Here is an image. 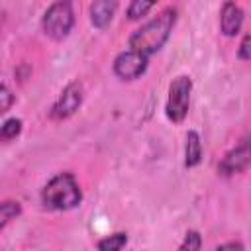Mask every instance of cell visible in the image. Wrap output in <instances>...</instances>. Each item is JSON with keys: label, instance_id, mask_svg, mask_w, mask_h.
Masks as SVG:
<instances>
[{"label": "cell", "instance_id": "cell-15", "mask_svg": "<svg viewBox=\"0 0 251 251\" xmlns=\"http://www.w3.org/2000/svg\"><path fill=\"white\" fill-rule=\"evenodd\" d=\"M202 247V235L196 231V229H188L186 233H184V239H182V243L178 245V249L180 251H196V249H200Z\"/></svg>", "mask_w": 251, "mask_h": 251}, {"label": "cell", "instance_id": "cell-10", "mask_svg": "<svg viewBox=\"0 0 251 251\" xmlns=\"http://www.w3.org/2000/svg\"><path fill=\"white\" fill-rule=\"evenodd\" d=\"M202 161V139L198 131L190 129L186 133V143H184V167L192 169L198 167Z\"/></svg>", "mask_w": 251, "mask_h": 251}, {"label": "cell", "instance_id": "cell-2", "mask_svg": "<svg viewBox=\"0 0 251 251\" xmlns=\"http://www.w3.org/2000/svg\"><path fill=\"white\" fill-rule=\"evenodd\" d=\"M82 202V190L73 173H59L47 180L41 190V204L47 210L67 212Z\"/></svg>", "mask_w": 251, "mask_h": 251}, {"label": "cell", "instance_id": "cell-16", "mask_svg": "<svg viewBox=\"0 0 251 251\" xmlns=\"http://www.w3.org/2000/svg\"><path fill=\"white\" fill-rule=\"evenodd\" d=\"M14 100H16V96L12 94V90L8 88V84H2V86H0V112L6 114V112L12 108Z\"/></svg>", "mask_w": 251, "mask_h": 251}, {"label": "cell", "instance_id": "cell-1", "mask_svg": "<svg viewBox=\"0 0 251 251\" xmlns=\"http://www.w3.org/2000/svg\"><path fill=\"white\" fill-rule=\"evenodd\" d=\"M175 24H176V10L175 8H163L155 18L145 22L141 27H137L129 35L127 47L151 57L157 51H161L163 45L169 41L173 29H175Z\"/></svg>", "mask_w": 251, "mask_h": 251}, {"label": "cell", "instance_id": "cell-13", "mask_svg": "<svg viewBox=\"0 0 251 251\" xmlns=\"http://www.w3.org/2000/svg\"><path fill=\"white\" fill-rule=\"evenodd\" d=\"M22 126H24V122L20 118H8V120H4V124L0 126V139L4 143L16 139L22 133Z\"/></svg>", "mask_w": 251, "mask_h": 251}, {"label": "cell", "instance_id": "cell-3", "mask_svg": "<svg viewBox=\"0 0 251 251\" xmlns=\"http://www.w3.org/2000/svg\"><path fill=\"white\" fill-rule=\"evenodd\" d=\"M75 27L73 0H55L41 18L43 33L53 41H63Z\"/></svg>", "mask_w": 251, "mask_h": 251}, {"label": "cell", "instance_id": "cell-18", "mask_svg": "<svg viewBox=\"0 0 251 251\" xmlns=\"http://www.w3.org/2000/svg\"><path fill=\"white\" fill-rule=\"evenodd\" d=\"M216 249H218V251H220V249H245V245H243L241 241H227V243H220Z\"/></svg>", "mask_w": 251, "mask_h": 251}, {"label": "cell", "instance_id": "cell-17", "mask_svg": "<svg viewBox=\"0 0 251 251\" xmlns=\"http://www.w3.org/2000/svg\"><path fill=\"white\" fill-rule=\"evenodd\" d=\"M239 59L243 61H251V35H245L239 43V51H237Z\"/></svg>", "mask_w": 251, "mask_h": 251}, {"label": "cell", "instance_id": "cell-5", "mask_svg": "<svg viewBox=\"0 0 251 251\" xmlns=\"http://www.w3.org/2000/svg\"><path fill=\"white\" fill-rule=\"evenodd\" d=\"M251 167V133L243 135L239 143L229 149L222 161L218 163V175L222 176H233Z\"/></svg>", "mask_w": 251, "mask_h": 251}, {"label": "cell", "instance_id": "cell-12", "mask_svg": "<svg viewBox=\"0 0 251 251\" xmlns=\"http://www.w3.org/2000/svg\"><path fill=\"white\" fill-rule=\"evenodd\" d=\"M22 214V204L16 202V200H4L0 204V231L6 229V226L16 220L18 216Z\"/></svg>", "mask_w": 251, "mask_h": 251}, {"label": "cell", "instance_id": "cell-9", "mask_svg": "<svg viewBox=\"0 0 251 251\" xmlns=\"http://www.w3.org/2000/svg\"><path fill=\"white\" fill-rule=\"evenodd\" d=\"M118 10V0H92L90 8H88V16H90V24L96 29H106Z\"/></svg>", "mask_w": 251, "mask_h": 251}, {"label": "cell", "instance_id": "cell-7", "mask_svg": "<svg viewBox=\"0 0 251 251\" xmlns=\"http://www.w3.org/2000/svg\"><path fill=\"white\" fill-rule=\"evenodd\" d=\"M82 98H84V88H82V84H80L78 80L69 82V84L61 90L59 98L53 102V106H51V110H49V118L55 120V122H63V120L71 118V116L76 114V110L80 108Z\"/></svg>", "mask_w": 251, "mask_h": 251}, {"label": "cell", "instance_id": "cell-14", "mask_svg": "<svg viewBox=\"0 0 251 251\" xmlns=\"http://www.w3.org/2000/svg\"><path fill=\"white\" fill-rule=\"evenodd\" d=\"M126 243H127V233L116 231V233H112V235L100 239V241L96 243V247H98L100 251H116V249L126 247Z\"/></svg>", "mask_w": 251, "mask_h": 251}, {"label": "cell", "instance_id": "cell-6", "mask_svg": "<svg viewBox=\"0 0 251 251\" xmlns=\"http://www.w3.org/2000/svg\"><path fill=\"white\" fill-rule=\"evenodd\" d=\"M147 67H149V57L135 49H126V51L118 53L114 59V65H112L114 75L120 80H127V82L141 78L145 75Z\"/></svg>", "mask_w": 251, "mask_h": 251}, {"label": "cell", "instance_id": "cell-8", "mask_svg": "<svg viewBox=\"0 0 251 251\" xmlns=\"http://www.w3.org/2000/svg\"><path fill=\"white\" fill-rule=\"evenodd\" d=\"M241 25H243V10L233 0H226L220 10V31L226 37H233L239 33Z\"/></svg>", "mask_w": 251, "mask_h": 251}, {"label": "cell", "instance_id": "cell-4", "mask_svg": "<svg viewBox=\"0 0 251 251\" xmlns=\"http://www.w3.org/2000/svg\"><path fill=\"white\" fill-rule=\"evenodd\" d=\"M190 94H192V78L188 75H178L169 84L165 116L173 124H182L188 108H190Z\"/></svg>", "mask_w": 251, "mask_h": 251}, {"label": "cell", "instance_id": "cell-11", "mask_svg": "<svg viewBox=\"0 0 251 251\" xmlns=\"http://www.w3.org/2000/svg\"><path fill=\"white\" fill-rule=\"evenodd\" d=\"M155 4H157V0H129L127 10H126V16H127V20L137 22V20L145 18L153 10Z\"/></svg>", "mask_w": 251, "mask_h": 251}]
</instances>
